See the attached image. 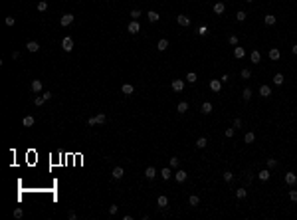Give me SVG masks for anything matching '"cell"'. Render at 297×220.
Wrapping results in <instances>:
<instances>
[{
  "label": "cell",
  "mask_w": 297,
  "mask_h": 220,
  "mask_svg": "<svg viewBox=\"0 0 297 220\" xmlns=\"http://www.w3.org/2000/svg\"><path fill=\"white\" fill-rule=\"evenodd\" d=\"M103 123H107V115L105 113H99V115H95V117H89V119H87V125H89V127H93V125H103Z\"/></svg>",
  "instance_id": "obj_1"
},
{
  "label": "cell",
  "mask_w": 297,
  "mask_h": 220,
  "mask_svg": "<svg viewBox=\"0 0 297 220\" xmlns=\"http://www.w3.org/2000/svg\"><path fill=\"white\" fill-rule=\"evenodd\" d=\"M127 32L129 34H139L141 32V22H139V20H131L129 26H127Z\"/></svg>",
  "instance_id": "obj_2"
},
{
  "label": "cell",
  "mask_w": 297,
  "mask_h": 220,
  "mask_svg": "<svg viewBox=\"0 0 297 220\" xmlns=\"http://www.w3.org/2000/svg\"><path fill=\"white\" fill-rule=\"evenodd\" d=\"M61 48H63V52H71L73 50V38L66 36V38L61 40Z\"/></svg>",
  "instance_id": "obj_3"
},
{
  "label": "cell",
  "mask_w": 297,
  "mask_h": 220,
  "mask_svg": "<svg viewBox=\"0 0 297 220\" xmlns=\"http://www.w3.org/2000/svg\"><path fill=\"white\" fill-rule=\"evenodd\" d=\"M50 97H52V93H50V91H44V95H38L36 99H34V103H36V105H44Z\"/></svg>",
  "instance_id": "obj_4"
},
{
  "label": "cell",
  "mask_w": 297,
  "mask_h": 220,
  "mask_svg": "<svg viewBox=\"0 0 297 220\" xmlns=\"http://www.w3.org/2000/svg\"><path fill=\"white\" fill-rule=\"evenodd\" d=\"M71 22H73V14H70V12H67V14H63L60 18V26H63V28H66V26H70Z\"/></svg>",
  "instance_id": "obj_5"
},
{
  "label": "cell",
  "mask_w": 297,
  "mask_h": 220,
  "mask_svg": "<svg viewBox=\"0 0 297 220\" xmlns=\"http://www.w3.org/2000/svg\"><path fill=\"white\" fill-rule=\"evenodd\" d=\"M170 87H172V91H182L184 89V79H172V83H170Z\"/></svg>",
  "instance_id": "obj_6"
},
{
  "label": "cell",
  "mask_w": 297,
  "mask_h": 220,
  "mask_svg": "<svg viewBox=\"0 0 297 220\" xmlns=\"http://www.w3.org/2000/svg\"><path fill=\"white\" fill-rule=\"evenodd\" d=\"M176 22H178L180 26H184V28H188V26H190V18L186 14H178V16H176Z\"/></svg>",
  "instance_id": "obj_7"
},
{
  "label": "cell",
  "mask_w": 297,
  "mask_h": 220,
  "mask_svg": "<svg viewBox=\"0 0 297 220\" xmlns=\"http://www.w3.org/2000/svg\"><path fill=\"white\" fill-rule=\"evenodd\" d=\"M123 175H125V171H123V167H115L113 171H111V177H113L115 181H119V178H123Z\"/></svg>",
  "instance_id": "obj_8"
},
{
  "label": "cell",
  "mask_w": 297,
  "mask_h": 220,
  "mask_svg": "<svg viewBox=\"0 0 297 220\" xmlns=\"http://www.w3.org/2000/svg\"><path fill=\"white\" fill-rule=\"evenodd\" d=\"M186 177H188V175H186V171H182V169H178V171L175 172L176 182H184V181H186Z\"/></svg>",
  "instance_id": "obj_9"
},
{
  "label": "cell",
  "mask_w": 297,
  "mask_h": 220,
  "mask_svg": "<svg viewBox=\"0 0 297 220\" xmlns=\"http://www.w3.org/2000/svg\"><path fill=\"white\" fill-rule=\"evenodd\" d=\"M212 10H214V14L220 16V14H224V10H226V4H224V2H216Z\"/></svg>",
  "instance_id": "obj_10"
},
{
  "label": "cell",
  "mask_w": 297,
  "mask_h": 220,
  "mask_svg": "<svg viewBox=\"0 0 297 220\" xmlns=\"http://www.w3.org/2000/svg\"><path fill=\"white\" fill-rule=\"evenodd\" d=\"M210 89L216 91V93H220L222 91V82L220 79H212V82H210Z\"/></svg>",
  "instance_id": "obj_11"
},
{
  "label": "cell",
  "mask_w": 297,
  "mask_h": 220,
  "mask_svg": "<svg viewBox=\"0 0 297 220\" xmlns=\"http://www.w3.org/2000/svg\"><path fill=\"white\" fill-rule=\"evenodd\" d=\"M285 182H287V184H295V182H297V175H295V172H291V171L285 172Z\"/></svg>",
  "instance_id": "obj_12"
},
{
  "label": "cell",
  "mask_w": 297,
  "mask_h": 220,
  "mask_svg": "<svg viewBox=\"0 0 297 220\" xmlns=\"http://www.w3.org/2000/svg\"><path fill=\"white\" fill-rule=\"evenodd\" d=\"M145 177L149 178V181H153V178L156 177V169H155V167H147V169H145Z\"/></svg>",
  "instance_id": "obj_13"
},
{
  "label": "cell",
  "mask_w": 297,
  "mask_h": 220,
  "mask_svg": "<svg viewBox=\"0 0 297 220\" xmlns=\"http://www.w3.org/2000/svg\"><path fill=\"white\" fill-rule=\"evenodd\" d=\"M200 111H202L204 115H208V113H212V103L210 101H204L202 105H200Z\"/></svg>",
  "instance_id": "obj_14"
},
{
  "label": "cell",
  "mask_w": 297,
  "mask_h": 220,
  "mask_svg": "<svg viewBox=\"0 0 297 220\" xmlns=\"http://www.w3.org/2000/svg\"><path fill=\"white\" fill-rule=\"evenodd\" d=\"M147 18H149V22L155 24V22H159V20H160V14H159V12H155V10H151V12L147 14Z\"/></svg>",
  "instance_id": "obj_15"
},
{
  "label": "cell",
  "mask_w": 297,
  "mask_h": 220,
  "mask_svg": "<svg viewBox=\"0 0 297 220\" xmlns=\"http://www.w3.org/2000/svg\"><path fill=\"white\" fill-rule=\"evenodd\" d=\"M121 91L125 93V95H133V91H135V87H133L131 83H123V85H121Z\"/></svg>",
  "instance_id": "obj_16"
},
{
  "label": "cell",
  "mask_w": 297,
  "mask_h": 220,
  "mask_svg": "<svg viewBox=\"0 0 297 220\" xmlns=\"http://www.w3.org/2000/svg\"><path fill=\"white\" fill-rule=\"evenodd\" d=\"M269 177H271V172H269L268 169H264V171H259V172H258V178H259V181H264V182H265V181H269Z\"/></svg>",
  "instance_id": "obj_17"
},
{
  "label": "cell",
  "mask_w": 297,
  "mask_h": 220,
  "mask_svg": "<svg viewBox=\"0 0 297 220\" xmlns=\"http://www.w3.org/2000/svg\"><path fill=\"white\" fill-rule=\"evenodd\" d=\"M279 57H281V52H279L277 48H271V50H269V60H274V62H277Z\"/></svg>",
  "instance_id": "obj_18"
},
{
  "label": "cell",
  "mask_w": 297,
  "mask_h": 220,
  "mask_svg": "<svg viewBox=\"0 0 297 220\" xmlns=\"http://www.w3.org/2000/svg\"><path fill=\"white\" fill-rule=\"evenodd\" d=\"M250 60H252V64H259L261 62V54H259L258 50H254V52L250 54Z\"/></svg>",
  "instance_id": "obj_19"
},
{
  "label": "cell",
  "mask_w": 297,
  "mask_h": 220,
  "mask_svg": "<svg viewBox=\"0 0 297 220\" xmlns=\"http://www.w3.org/2000/svg\"><path fill=\"white\" fill-rule=\"evenodd\" d=\"M244 56H246V50H244V48H238V46H234V57H236V60H242Z\"/></svg>",
  "instance_id": "obj_20"
},
{
  "label": "cell",
  "mask_w": 297,
  "mask_h": 220,
  "mask_svg": "<svg viewBox=\"0 0 297 220\" xmlns=\"http://www.w3.org/2000/svg\"><path fill=\"white\" fill-rule=\"evenodd\" d=\"M259 95L269 97V95H271V87H269V85H259Z\"/></svg>",
  "instance_id": "obj_21"
},
{
  "label": "cell",
  "mask_w": 297,
  "mask_h": 220,
  "mask_svg": "<svg viewBox=\"0 0 297 220\" xmlns=\"http://www.w3.org/2000/svg\"><path fill=\"white\" fill-rule=\"evenodd\" d=\"M34 123H36V119H34L32 115H26V117L22 119V125H24V127H32Z\"/></svg>",
  "instance_id": "obj_22"
},
{
  "label": "cell",
  "mask_w": 297,
  "mask_h": 220,
  "mask_svg": "<svg viewBox=\"0 0 297 220\" xmlns=\"http://www.w3.org/2000/svg\"><path fill=\"white\" fill-rule=\"evenodd\" d=\"M169 48V40H159V44H156V50H159V52H165V50Z\"/></svg>",
  "instance_id": "obj_23"
},
{
  "label": "cell",
  "mask_w": 297,
  "mask_h": 220,
  "mask_svg": "<svg viewBox=\"0 0 297 220\" xmlns=\"http://www.w3.org/2000/svg\"><path fill=\"white\" fill-rule=\"evenodd\" d=\"M156 204H159V208H165V206L169 204V198H166L165 194H160L159 198H156Z\"/></svg>",
  "instance_id": "obj_24"
},
{
  "label": "cell",
  "mask_w": 297,
  "mask_h": 220,
  "mask_svg": "<svg viewBox=\"0 0 297 220\" xmlns=\"http://www.w3.org/2000/svg\"><path fill=\"white\" fill-rule=\"evenodd\" d=\"M26 48H28V52H38V50H40V44L32 40V42H28V44H26Z\"/></svg>",
  "instance_id": "obj_25"
},
{
  "label": "cell",
  "mask_w": 297,
  "mask_h": 220,
  "mask_svg": "<svg viewBox=\"0 0 297 220\" xmlns=\"http://www.w3.org/2000/svg\"><path fill=\"white\" fill-rule=\"evenodd\" d=\"M42 82H40V79H34V82H32V91H34V93H38V91H42Z\"/></svg>",
  "instance_id": "obj_26"
},
{
  "label": "cell",
  "mask_w": 297,
  "mask_h": 220,
  "mask_svg": "<svg viewBox=\"0 0 297 220\" xmlns=\"http://www.w3.org/2000/svg\"><path fill=\"white\" fill-rule=\"evenodd\" d=\"M176 111H178V113H186V111H188V103H186V101H180L178 105H176Z\"/></svg>",
  "instance_id": "obj_27"
},
{
  "label": "cell",
  "mask_w": 297,
  "mask_h": 220,
  "mask_svg": "<svg viewBox=\"0 0 297 220\" xmlns=\"http://www.w3.org/2000/svg\"><path fill=\"white\" fill-rule=\"evenodd\" d=\"M244 141H246L248 145H250V143H254V141H255V133H252V131H248V133L244 135Z\"/></svg>",
  "instance_id": "obj_28"
},
{
  "label": "cell",
  "mask_w": 297,
  "mask_h": 220,
  "mask_svg": "<svg viewBox=\"0 0 297 220\" xmlns=\"http://www.w3.org/2000/svg\"><path fill=\"white\" fill-rule=\"evenodd\" d=\"M206 145H208V139H206V137H198V139H196V147H198V149H204Z\"/></svg>",
  "instance_id": "obj_29"
},
{
  "label": "cell",
  "mask_w": 297,
  "mask_h": 220,
  "mask_svg": "<svg viewBox=\"0 0 297 220\" xmlns=\"http://www.w3.org/2000/svg\"><path fill=\"white\" fill-rule=\"evenodd\" d=\"M36 8H38V12H46V10H48V2H46V0H40Z\"/></svg>",
  "instance_id": "obj_30"
},
{
  "label": "cell",
  "mask_w": 297,
  "mask_h": 220,
  "mask_svg": "<svg viewBox=\"0 0 297 220\" xmlns=\"http://www.w3.org/2000/svg\"><path fill=\"white\" fill-rule=\"evenodd\" d=\"M246 18H248V14H246L244 10H238V12H236V20H238V22H244Z\"/></svg>",
  "instance_id": "obj_31"
},
{
  "label": "cell",
  "mask_w": 297,
  "mask_h": 220,
  "mask_svg": "<svg viewBox=\"0 0 297 220\" xmlns=\"http://www.w3.org/2000/svg\"><path fill=\"white\" fill-rule=\"evenodd\" d=\"M283 79H285V77H283V73H275V76H274V83H275V85H281Z\"/></svg>",
  "instance_id": "obj_32"
},
{
  "label": "cell",
  "mask_w": 297,
  "mask_h": 220,
  "mask_svg": "<svg viewBox=\"0 0 297 220\" xmlns=\"http://www.w3.org/2000/svg\"><path fill=\"white\" fill-rule=\"evenodd\" d=\"M188 204H190V206H198V204H200V198H198L196 194H192V196L188 198Z\"/></svg>",
  "instance_id": "obj_33"
},
{
  "label": "cell",
  "mask_w": 297,
  "mask_h": 220,
  "mask_svg": "<svg viewBox=\"0 0 297 220\" xmlns=\"http://www.w3.org/2000/svg\"><path fill=\"white\" fill-rule=\"evenodd\" d=\"M265 24H268V26H274L275 24V16L274 14H265Z\"/></svg>",
  "instance_id": "obj_34"
},
{
  "label": "cell",
  "mask_w": 297,
  "mask_h": 220,
  "mask_svg": "<svg viewBox=\"0 0 297 220\" xmlns=\"http://www.w3.org/2000/svg\"><path fill=\"white\" fill-rule=\"evenodd\" d=\"M129 16H131V20H139L143 14H141V10H131V14Z\"/></svg>",
  "instance_id": "obj_35"
},
{
  "label": "cell",
  "mask_w": 297,
  "mask_h": 220,
  "mask_svg": "<svg viewBox=\"0 0 297 220\" xmlns=\"http://www.w3.org/2000/svg\"><path fill=\"white\" fill-rule=\"evenodd\" d=\"M236 196H238V198H246V196H248V191H246V188H238Z\"/></svg>",
  "instance_id": "obj_36"
},
{
  "label": "cell",
  "mask_w": 297,
  "mask_h": 220,
  "mask_svg": "<svg viewBox=\"0 0 297 220\" xmlns=\"http://www.w3.org/2000/svg\"><path fill=\"white\" fill-rule=\"evenodd\" d=\"M242 97H244L246 101H250V97H252V89H250V87H246V89H244V93H242Z\"/></svg>",
  "instance_id": "obj_37"
},
{
  "label": "cell",
  "mask_w": 297,
  "mask_h": 220,
  "mask_svg": "<svg viewBox=\"0 0 297 220\" xmlns=\"http://www.w3.org/2000/svg\"><path fill=\"white\" fill-rule=\"evenodd\" d=\"M160 177L165 178V181H169L170 178V169H162V171H160Z\"/></svg>",
  "instance_id": "obj_38"
},
{
  "label": "cell",
  "mask_w": 297,
  "mask_h": 220,
  "mask_svg": "<svg viewBox=\"0 0 297 220\" xmlns=\"http://www.w3.org/2000/svg\"><path fill=\"white\" fill-rule=\"evenodd\" d=\"M196 79H198V77H196V73H192V72H190L188 76H186V82H188V83H196Z\"/></svg>",
  "instance_id": "obj_39"
},
{
  "label": "cell",
  "mask_w": 297,
  "mask_h": 220,
  "mask_svg": "<svg viewBox=\"0 0 297 220\" xmlns=\"http://www.w3.org/2000/svg\"><path fill=\"white\" fill-rule=\"evenodd\" d=\"M196 34H198V36H206V34H208V28H206V26H200V28L196 30Z\"/></svg>",
  "instance_id": "obj_40"
},
{
  "label": "cell",
  "mask_w": 297,
  "mask_h": 220,
  "mask_svg": "<svg viewBox=\"0 0 297 220\" xmlns=\"http://www.w3.org/2000/svg\"><path fill=\"white\" fill-rule=\"evenodd\" d=\"M240 76L244 77V79H250V77H252V72H250V70H242V72H240Z\"/></svg>",
  "instance_id": "obj_41"
},
{
  "label": "cell",
  "mask_w": 297,
  "mask_h": 220,
  "mask_svg": "<svg viewBox=\"0 0 297 220\" xmlns=\"http://www.w3.org/2000/svg\"><path fill=\"white\" fill-rule=\"evenodd\" d=\"M228 42H230L232 46H238V36H236V34H232L230 38H228Z\"/></svg>",
  "instance_id": "obj_42"
},
{
  "label": "cell",
  "mask_w": 297,
  "mask_h": 220,
  "mask_svg": "<svg viewBox=\"0 0 297 220\" xmlns=\"http://www.w3.org/2000/svg\"><path fill=\"white\" fill-rule=\"evenodd\" d=\"M22 216H24L22 208H14V218H22Z\"/></svg>",
  "instance_id": "obj_43"
},
{
  "label": "cell",
  "mask_w": 297,
  "mask_h": 220,
  "mask_svg": "<svg viewBox=\"0 0 297 220\" xmlns=\"http://www.w3.org/2000/svg\"><path fill=\"white\" fill-rule=\"evenodd\" d=\"M4 22H6V26H14V24H16V20L12 18V16H6V20H4Z\"/></svg>",
  "instance_id": "obj_44"
},
{
  "label": "cell",
  "mask_w": 297,
  "mask_h": 220,
  "mask_svg": "<svg viewBox=\"0 0 297 220\" xmlns=\"http://www.w3.org/2000/svg\"><path fill=\"white\" fill-rule=\"evenodd\" d=\"M232 127H234V129H240V127H242V119H240V117L234 119V125H232Z\"/></svg>",
  "instance_id": "obj_45"
},
{
  "label": "cell",
  "mask_w": 297,
  "mask_h": 220,
  "mask_svg": "<svg viewBox=\"0 0 297 220\" xmlns=\"http://www.w3.org/2000/svg\"><path fill=\"white\" fill-rule=\"evenodd\" d=\"M232 178H234V175H232L230 171H226V172H224V181H226V182H230Z\"/></svg>",
  "instance_id": "obj_46"
},
{
  "label": "cell",
  "mask_w": 297,
  "mask_h": 220,
  "mask_svg": "<svg viewBox=\"0 0 297 220\" xmlns=\"http://www.w3.org/2000/svg\"><path fill=\"white\" fill-rule=\"evenodd\" d=\"M117 210H119L117 204H111V206H109V214H117Z\"/></svg>",
  "instance_id": "obj_47"
},
{
  "label": "cell",
  "mask_w": 297,
  "mask_h": 220,
  "mask_svg": "<svg viewBox=\"0 0 297 220\" xmlns=\"http://www.w3.org/2000/svg\"><path fill=\"white\" fill-rule=\"evenodd\" d=\"M265 163H268V167H269V169H274L275 165H277V161H275V159H268Z\"/></svg>",
  "instance_id": "obj_48"
},
{
  "label": "cell",
  "mask_w": 297,
  "mask_h": 220,
  "mask_svg": "<svg viewBox=\"0 0 297 220\" xmlns=\"http://www.w3.org/2000/svg\"><path fill=\"white\" fill-rule=\"evenodd\" d=\"M234 131H236L234 127H228V129H226V133H224V135H226V137H234Z\"/></svg>",
  "instance_id": "obj_49"
},
{
  "label": "cell",
  "mask_w": 297,
  "mask_h": 220,
  "mask_svg": "<svg viewBox=\"0 0 297 220\" xmlns=\"http://www.w3.org/2000/svg\"><path fill=\"white\" fill-rule=\"evenodd\" d=\"M289 198H291L293 202H297V191H289Z\"/></svg>",
  "instance_id": "obj_50"
},
{
  "label": "cell",
  "mask_w": 297,
  "mask_h": 220,
  "mask_svg": "<svg viewBox=\"0 0 297 220\" xmlns=\"http://www.w3.org/2000/svg\"><path fill=\"white\" fill-rule=\"evenodd\" d=\"M178 163H180V161H178L176 157H172V159H170V167H178Z\"/></svg>",
  "instance_id": "obj_51"
},
{
  "label": "cell",
  "mask_w": 297,
  "mask_h": 220,
  "mask_svg": "<svg viewBox=\"0 0 297 220\" xmlns=\"http://www.w3.org/2000/svg\"><path fill=\"white\" fill-rule=\"evenodd\" d=\"M220 82H222V83H226V82H230V76H228V73H224V76H222V77H220Z\"/></svg>",
  "instance_id": "obj_52"
},
{
  "label": "cell",
  "mask_w": 297,
  "mask_h": 220,
  "mask_svg": "<svg viewBox=\"0 0 297 220\" xmlns=\"http://www.w3.org/2000/svg\"><path fill=\"white\" fill-rule=\"evenodd\" d=\"M291 54H293V56H297V44H293V48H291Z\"/></svg>",
  "instance_id": "obj_53"
},
{
  "label": "cell",
  "mask_w": 297,
  "mask_h": 220,
  "mask_svg": "<svg viewBox=\"0 0 297 220\" xmlns=\"http://www.w3.org/2000/svg\"><path fill=\"white\" fill-rule=\"evenodd\" d=\"M248 2H254V0H248Z\"/></svg>",
  "instance_id": "obj_54"
}]
</instances>
